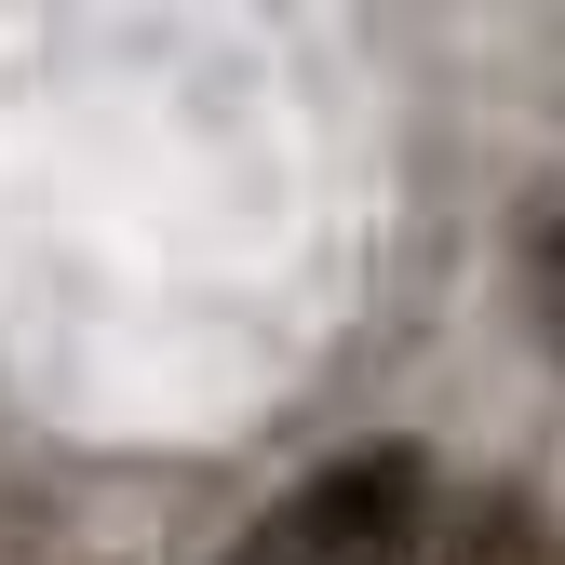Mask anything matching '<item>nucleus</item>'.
I'll list each match as a JSON object with an SVG mask.
<instances>
[{
    "label": "nucleus",
    "mask_w": 565,
    "mask_h": 565,
    "mask_svg": "<svg viewBox=\"0 0 565 565\" xmlns=\"http://www.w3.org/2000/svg\"><path fill=\"white\" fill-rule=\"evenodd\" d=\"M404 565H565V539H552V512H525V499H471V512H445L431 539H417Z\"/></svg>",
    "instance_id": "obj_2"
},
{
    "label": "nucleus",
    "mask_w": 565,
    "mask_h": 565,
    "mask_svg": "<svg viewBox=\"0 0 565 565\" xmlns=\"http://www.w3.org/2000/svg\"><path fill=\"white\" fill-rule=\"evenodd\" d=\"M431 539V458L417 445H350L297 499H269L216 565H404Z\"/></svg>",
    "instance_id": "obj_1"
}]
</instances>
